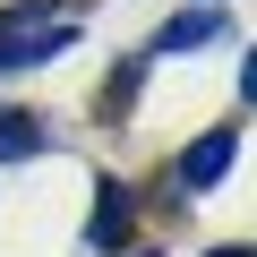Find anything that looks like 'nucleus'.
I'll use <instances>...</instances> for the list:
<instances>
[{
  "instance_id": "3",
  "label": "nucleus",
  "mask_w": 257,
  "mask_h": 257,
  "mask_svg": "<svg viewBox=\"0 0 257 257\" xmlns=\"http://www.w3.org/2000/svg\"><path fill=\"white\" fill-rule=\"evenodd\" d=\"M223 35V9H180L163 35H155V52H197V43H214Z\"/></svg>"
},
{
  "instance_id": "4",
  "label": "nucleus",
  "mask_w": 257,
  "mask_h": 257,
  "mask_svg": "<svg viewBox=\"0 0 257 257\" xmlns=\"http://www.w3.org/2000/svg\"><path fill=\"white\" fill-rule=\"evenodd\" d=\"M120 231H128V189H120V180H103V197H94V223H86V240H94V248H120Z\"/></svg>"
},
{
  "instance_id": "2",
  "label": "nucleus",
  "mask_w": 257,
  "mask_h": 257,
  "mask_svg": "<svg viewBox=\"0 0 257 257\" xmlns=\"http://www.w3.org/2000/svg\"><path fill=\"white\" fill-rule=\"evenodd\" d=\"M240 163V120H223V128H206V138L180 155V197H206L223 172Z\"/></svg>"
},
{
  "instance_id": "5",
  "label": "nucleus",
  "mask_w": 257,
  "mask_h": 257,
  "mask_svg": "<svg viewBox=\"0 0 257 257\" xmlns=\"http://www.w3.org/2000/svg\"><path fill=\"white\" fill-rule=\"evenodd\" d=\"M43 146V120L35 111H0V163H18V155H35Z\"/></svg>"
},
{
  "instance_id": "1",
  "label": "nucleus",
  "mask_w": 257,
  "mask_h": 257,
  "mask_svg": "<svg viewBox=\"0 0 257 257\" xmlns=\"http://www.w3.org/2000/svg\"><path fill=\"white\" fill-rule=\"evenodd\" d=\"M60 52H77V18L60 0H26V9L0 18V69H43Z\"/></svg>"
},
{
  "instance_id": "6",
  "label": "nucleus",
  "mask_w": 257,
  "mask_h": 257,
  "mask_svg": "<svg viewBox=\"0 0 257 257\" xmlns=\"http://www.w3.org/2000/svg\"><path fill=\"white\" fill-rule=\"evenodd\" d=\"M206 257H248V248H206Z\"/></svg>"
}]
</instances>
